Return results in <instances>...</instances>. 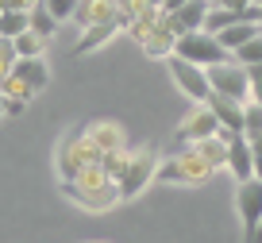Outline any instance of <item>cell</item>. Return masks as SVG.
I'll return each mask as SVG.
<instances>
[{
    "instance_id": "cell-1",
    "label": "cell",
    "mask_w": 262,
    "mask_h": 243,
    "mask_svg": "<svg viewBox=\"0 0 262 243\" xmlns=\"http://www.w3.org/2000/svg\"><path fill=\"white\" fill-rule=\"evenodd\" d=\"M62 197L74 201V205H81L85 212H108V209L120 205V189H116V181L108 178V170L100 162L85 166L77 178L62 181Z\"/></svg>"
},
{
    "instance_id": "cell-2",
    "label": "cell",
    "mask_w": 262,
    "mask_h": 243,
    "mask_svg": "<svg viewBox=\"0 0 262 243\" xmlns=\"http://www.w3.org/2000/svg\"><path fill=\"white\" fill-rule=\"evenodd\" d=\"M158 151L155 147H135V151L120 154V170H116V189H120V201H135L150 181L158 178Z\"/></svg>"
},
{
    "instance_id": "cell-3",
    "label": "cell",
    "mask_w": 262,
    "mask_h": 243,
    "mask_svg": "<svg viewBox=\"0 0 262 243\" xmlns=\"http://www.w3.org/2000/svg\"><path fill=\"white\" fill-rule=\"evenodd\" d=\"M93 162H100L97 147L89 143V135H85V128H74V131H66L62 139H58L54 147V170L62 181L77 178V174L85 170V166H93Z\"/></svg>"
},
{
    "instance_id": "cell-4",
    "label": "cell",
    "mask_w": 262,
    "mask_h": 243,
    "mask_svg": "<svg viewBox=\"0 0 262 243\" xmlns=\"http://www.w3.org/2000/svg\"><path fill=\"white\" fill-rule=\"evenodd\" d=\"M212 174H216L212 166H208L193 147H185V151L170 154L166 162H158V178L155 181H166V186H205Z\"/></svg>"
},
{
    "instance_id": "cell-5",
    "label": "cell",
    "mask_w": 262,
    "mask_h": 243,
    "mask_svg": "<svg viewBox=\"0 0 262 243\" xmlns=\"http://www.w3.org/2000/svg\"><path fill=\"white\" fill-rule=\"evenodd\" d=\"M173 54L185 58V62H193V66H216V62H228L231 58L212 31H185V35H178Z\"/></svg>"
},
{
    "instance_id": "cell-6",
    "label": "cell",
    "mask_w": 262,
    "mask_h": 243,
    "mask_svg": "<svg viewBox=\"0 0 262 243\" xmlns=\"http://www.w3.org/2000/svg\"><path fill=\"white\" fill-rule=\"evenodd\" d=\"M166 73H170V81H173V89L181 93V97H189V105H196V100H208V70L205 66H193V62H185V58H178V54H170L166 58Z\"/></svg>"
},
{
    "instance_id": "cell-7",
    "label": "cell",
    "mask_w": 262,
    "mask_h": 243,
    "mask_svg": "<svg viewBox=\"0 0 262 243\" xmlns=\"http://www.w3.org/2000/svg\"><path fill=\"white\" fill-rule=\"evenodd\" d=\"M205 70H208V89H212V93H220V97H235V100L251 97V73H247V66H239L235 58L216 62V66H205Z\"/></svg>"
},
{
    "instance_id": "cell-8",
    "label": "cell",
    "mask_w": 262,
    "mask_h": 243,
    "mask_svg": "<svg viewBox=\"0 0 262 243\" xmlns=\"http://www.w3.org/2000/svg\"><path fill=\"white\" fill-rule=\"evenodd\" d=\"M235 212H239V224H243V243H254V232L262 224V181L258 178L235 181Z\"/></svg>"
},
{
    "instance_id": "cell-9",
    "label": "cell",
    "mask_w": 262,
    "mask_h": 243,
    "mask_svg": "<svg viewBox=\"0 0 262 243\" xmlns=\"http://www.w3.org/2000/svg\"><path fill=\"white\" fill-rule=\"evenodd\" d=\"M220 131V120L212 116V108L205 105V100H196V105H189V112L178 120V143H196V139H208V135H216Z\"/></svg>"
},
{
    "instance_id": "cell-10",
    "label": "cell",
    "mask_w": 262,
    "mask_h": 243,
    "mask_svg": "<svg viewBox=\"0 0 262 243\" xmlns=\"http://www.w3.org/2000/svg\"><path fill=\"white\" fill-rule=\"evenodd\" d=\"M85 135L89 143L97 147V154H116V151H127V131H123L120 120H89L85 124Z\"/></svg>"
},
{
    "instance_id": "cell-11",
    "label": "cell",
    "mask_w": 262,
    "mask_h": 243,
    "mask_svg": "<svg viewBox=\"0 0 262 243\" xmlns=\"http://www.w3.org/2000/svg\"><path fill=\"white\" fill-rule=\"evenodd\" d=\"M224 166H228V174L235 181L254 178V147L243 131H228V162Z\"/></svg>"
},
{
    "instance_id": "cell-12",
    "label": "cell",
    "mask_w": 262,
    "mask_h": 243,
    "mask_svg": "<svg viewBox=\"0 0 262 243\" xmlns=\"http://www.w3.org/2000/svg\"><path fill=\"white\" fill-rule=\"evenodd\" d=\"M208 8H212V0H185L181 8L166 12V24H170L178 35H185V31H205Z\"/></svg>"
},
{
    "instance_id": "cell-13",
    "label": "cell",
    "mask_w": 262,
    "mask_h": 243,
    "mask_svg": "<svg viewBox=\"0 0 262 243\" xmlns=\"http://www.w3.org/2000/svg\"><path fill=\"white\" fill-rule=\"evenodd\" d=\"M120 16H127V12H123L116 0H77V8H74V24H81V27L108 24V19H120Z\"/></svg>"
},
{
    "instance_id": "cell-14",
    "label": "cell",
    "mask_w": 262,
    "mask_h": 243,
    "mask_svg": "<svg viewBox=\"0 0 262 243\" xmlns=\"http://www.w3.org/2000/svg\"><path fill=\"white\" fill-rule=\"evenodd\" d=\"M8 73L24 81V85L35 93V97H39V93L50 85V66H47V58H16Z\"/></svg>"
},
{
    "instance_id": "cell-15",
    "label": "cell",
    "mask_w": 262,
    "mask_h": 243,
    "mask_svg": "<svg viewBox=\"0 0 262 243\" xmlns=\"http://www.w3.org/2000/svg\"><path fill=\"white\" fill-rule=\"evenodd\" d=\"M123 27H127V16H120V19H108V24H93V27H85V35L74 43V54L81 58V54H89V50H97V47H104L112 35H120Z\"/></svg>"
},
{
    "instance_id": "cell-16",
    "label": "cell",
    "mask_w": 262,
    "mask_h": 243,
    "mask_svg": "<svg viewBox=\"0 0 262 243\" xmlns=\"http://www.w3.org/2000/svg\"><path fill=\"white\" fill-rule=\"evenodd\" d=\"M205 105L212 108V116L220 120V128H228V131H243V100H235V97H220V93H208Z\"/></svg>"
},
{
    "instance_id": "cell-17",
    "label": "cell",
    "mask_w": 262,
    "mask_h": 243,
    "mask_svg": "<svg viewBox=\"0 0 262 243\" xmlns=\"http://www.w3.org/2000/svg\"><path fill=\"white\" fill-rule=\"evenodd\" d=\"M173 43H178V31H173V27L166 24V16H162V24L150 27V35L139 43V47H143V54H147V58H162V62H166V58L173 54Z\"/></svg>"
},
{
    "instance_id": "cell-18",
    "label": "cell",
    "mask_w": 262,
    "mask_h": 243,
    "mask_svg": "<svg viewBox=\"0 0 262 243\" xmlns=\"http://www.w3.org/2000/svg\"><path fill=\"white\" fill-rule=\"evenodd\" d=\"M189 147H193L212 170H224V162H228V128H220L216 135H208V139H196V143H189Z\"/></svg>"
},
{
    "instance_id": "cell-19",
    "label": "cell",
    "mask_w": 262,
    "mask_h": 243,
    "mask_svg": "<svg viewBox=\"0 0 262 243\" xmlns=\"http://www.w3.org/2000/svg\"><path fill=\"white\" fill-rule=\"evenodd\" d=\"M262 31V24H254V19H235V24H228V27H220V31H216V39L224 43V50H239L243 47L247 39H254V35Z\"/></svg>"
},
{
    "instance_id": "cell-20",
    "label": "cell",
    "mask_w": 262,
    "mask_h": 243,
    "mask_svg": "<svg viewBox=\"0 0 262 243\" xmlns=\"http://www.w3.org/2000/svg\"><path fill=\"white\" fill-rule=\"evenodd\" d=\"M12 43H16V54H19V58H42V54H47V47H50L47 35L31 31V27H27L24 35H16Z\"/></svg>"
},
{
    "instance_id": "cell-21",
    "label": "cell",
    "mask_w": 262,
    "mask_h": 243,
    "mask_svg": "<svg viewBox=\"0 0 262 243\" xmlns=\"http://www.w3.org/2000/svg\"><path fill=\"white\" fill-rule=\"evenodd\" d=\"M27 27H31V16L19 8H0V35H8V39H16V35H24Z\"/></svg>"
},
{
    "instance_id": "cell-22",
    "label": "cell",
    "mask_w": 262,
    "mask_h": 243,
    "mask_svg": "<svg viewBox=\"0 0 262 243\" xmlns=\"http://www.w3.org/2000/svg\"><path fill=\"white\" fill-rule=\"evenodd\" d=\"M27 16H31V31L47 35V39H54V35H58V19L50 16V8H47V4H42V0H35Z\"/></svg>"
},
{
    "instance_id": "cell-23",
    "label": "cell",
    "mask_w": 262,
    "mask_h": 243,
    "mask_svg": "<svg viewBox=\"0 0 262 243\" xmlns=\"http://www.w3.org/2000/svg\"><path fill=\"white\" fill-rule=\"evenodd\" d=\"M243 135L247 139L262 135V105L258 100H243Z\"/></svg>"
},
{
    "instance_id": "cell-24",
    "label": "cell",
    "mask_w": 262,
    "mask_h": 243,
    "mask_svg": "<svg viewBox=\"0 0 262 243\" xmlns=\"http://www.w3.org/2000/svg\"><path fill=\"white\" fill-rule=\"evenodd\" d=\"M231 58H235L239 66H262V31L254 35V39H247L239 50H231Z\"/></svg>"
},
{
    "instance_id": "cell-25",
    "label": "cell",
    "mask_w": 262,
    "mask_h": 243,
    "mask_svg": "<svg viewBox=\"0 0 262 243\" xmlns=\"http://www.w3.org/2000/svg\"><path fill=\"white\" fill-rule=\"evenodd\" d=\"M0 93H4V97H16V100H27V105L35 100V93L27 89V85H24L19 77H12V73H8L4 81H0Z\"/></svg>"
},
{
    "instance_id": "cell-26",
    "label": "cell",
    "mask_w": 262,
    "mask_h": 243,
    "mask_svg": "<svg viewBox=\"0 0 262 243\" xmlns=\"http://www.w3.org/2000/svg\"><path fill=\"white\" fill-rule=\"evenodd\" d=\"M42 4L50 8V16H54L58 24H62V19H74V8H77V0H42Z\"/></svg>"
},
{
    "instance_id": "cell-27",
    "label": "cell",
    "mask_w": 262,
    "mask_h": 243,
    "mask_svg": "<svg viewBox=\"0 0 262 243\" xmlns=\"http://www.w3.org/2000/svg\"><path fill=\"white\" fill-rule=\"evenodd\" d=\"M247 73H251V97L247 100H258L262 105V66H247Z\"/></svg>"
},
{
    "instance_id": "cell-28",
    "label": "cell",
    "mask_w": 262,
    "mask_h": 243,
    "mask_svg": "<svg viewBox=\"0 0 262 243\" xmlns=\"http://www.w3.org/2000/svg\"><path fill=\"white\" fill-rule=\"evenodd\" d=\"M27 112V100H16V97H4V116H24Z\"/></svg>"
},
{
    "instance_id": "cell-29",
    "label": "cell",
    "mask_w": 262,
    "mask_h": 243,
    "mask_svg": "<svg viewBox=\"0 0 262 243\" xmlns=\"http://www.w3.org/2000/svg\"><path fill=\"white\" fill-rule=\"evenodd\" d=\"M185 0H162V12H173V8H181Z\"/></svg>"
},
{
    "instance_id": "cell-30",
    "label": "cell",
    "mask_w": 262,
    "mask_h": 243,
    "mask_svg": "<svg viewBox=\"0 0 262 243\" xmlns=\"http://www.w3.org/2000/svg\"><path fill=\"white\" fill-rule=\"evenodd\" d=\"M254 178L262 181V154H254Z\"/></svg>"
},
{
    "instance_id": "cell-31",
    "label": "cell",
    "mask_w": 262,
    "mask_h": 243,
    "mask_svg": "<svg viewBox=\"0 0 262 243\" xmlns=\"http://www.w3.org/2000/svg\"><path fill=\"white\" fill-rule=\"evenodd\" d=\"M143 4H150V8H162V0H143Z\"/></svg>"
},
{
    "instance_id": "cell-32",
    "label": "cell",
    "mask_w": 262,
    "mask_h": 243,
    "mask_svg": "<svg viewBox=\"0 0 262 243\" xmlns=\"http://www.w3.org/2000/svg\"><path fill=\"white\" fill-rule=\"evenodd\" d=\"M4 77H8V66H4V62H0V81H4Z\"/></svg>"
},
{
    "instance_id": "cell-33",
    "label": "cell",
    "mask_w": 262,
    "mask_h": 243,
    "mask_svg": "<svg viewBox=\"0 0 262 243\" xmlns=\"http://www.w3.org/2000/svg\"><path fill=\"white\" fill-rule=\"evenodd\" d=\"M254 243H262V224H258V232H254Z\"/></svg>"
},
{
    "instance_id": "cell-34",
    "label": "cell",
    "mask_w": 262,
    "mask_h": 243,
    "mask_svg": "<svg viewBox=\"0 0 262 243\" xmlns=\"http://www.w3.org/2000/svg\"><path fill=\"white\" fill-rule=\"evenodd\" d=\"M0 120H4V93H0Z\"/></svg>"
}]
</instances>
